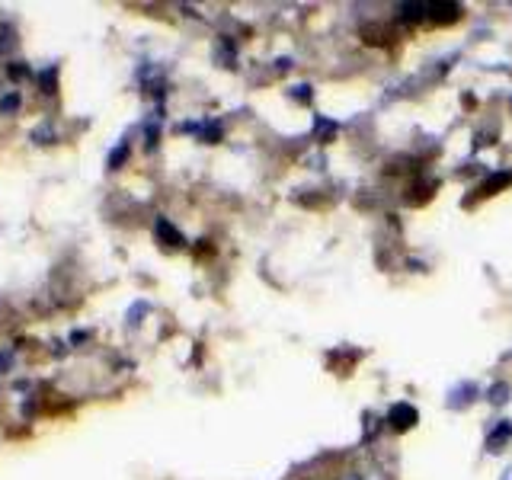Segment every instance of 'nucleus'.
Here are the masks:
<instances>
[{"label": "nucleus", "instance_id": "obj_1", "mask_svg": "<svg viewBox=\"0 0 512 480\" xmlns=\"http://www.w3.org/2000/svg\"><path fill=\"white\" fill-rule=\"evenodd\" d=\"M391 423H394L397 429H410V426L416 423V410L407 407V404H397V407L391 410Z\"/></svg>", "mask_w": 512, "mask_h": 480}, {"label": "nucleus", "instance_id": "obj_2", "mask_svg": "<svg viewBox=\"0 0 512 480\" xmlns=\"http://www.w3.org/2000/svg\"><path fill=\"white\" fill-rule=\"evenodd\" d=\"M157 234H164V237L170 240V247H180V244H183V237H180V234H176V231L170 228V224H167V221H157Z\"/></svg>", "mask_w": 512, "mask_h": 480}, {"label": "nucleus", "instance_id": "obj_3", "mask_svg": "<svg viewBox=\"0 0 512 480\" xmlns=\"http://www.w3.org/2000/svg\"><path fill=\"white\" fill-rule=\"evenodd\" d=\"M503 183H512V176H509V173H503V176H500V180H490V183L484 186V192H487V196H490V189H496V186H503Z\"/></svg>", "mask_w": 512, "mask_h": 480}, {"label": "nucleus", "instance_id": "obj_4", "mask_svg": "<svg viewBox=\"0 0 512 480\" xmlns=\"http://www.w3.org/2000/svg\"><path fill=\"white\" fill-rule=\"evenodd\" d=\"M340 480H362L359 474H346V477H340Z\"/></svg>", "mask_w": 512, "mask_h": 480}]
</instances>
